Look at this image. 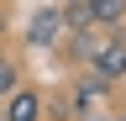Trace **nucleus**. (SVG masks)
<instances>
[{"mask_svg":"<svg viewBox=\"0 0 126 121\" xmlns=\"http://www.w3.org/2000/svg\"><path fill=\"white\" fill-rule=\"evenodd\" d=\"M58 32H63V5L58 11H37V16H32V48H53L58 42Z\"/></svg>","mask_w":126,"mask_h":121,"instance_id":"7ed1b4c3","label":"nucleus"},{"mask_svg":"<svg viewBox=\"0 0 126 121\" xmlns=\"http://www.w3.org/2000/svg\"><path fill=\"white\" fill-rule=\"evenodd\" d=\"M16 84H21V63H16L11 53H0V100H5Z\"/></svg>","mask_w":126,"mask_h":121,"instance_id":"39448f33","label":"nucleus"},{"mask_svg":"<svg viewBox=\"0 0 126 121\" xmlns=\"http://www.w3.org/2000/svg\"><path fill=\"white\" fill-rule=\"evenodd\" d=\"M68 5H84V0H63V11H68Z\"/></svg>","mask_w":126,"mask_h":121,"instance_id":"423d86ee","label":"nucleus"},{"mask_svg":"<svg viewBox=\"0 0 126 121\" xmlns=\"http://www.w3.org/2000/svg\"><path fill=\"white\" fill-rule=\"evenodd\" d=\"M0 37H5V11H0Z\"/></svg>","mask_w":126,"mask_h":121,"instance_id":"0eeeda50","label":"nucleus"},{"mask_svg":"<svg viewBox=\"0 0 126 121\" xmlns=\"http://www.w3.org/2000/svg\"><path fill=\"white\" fill-rule=\"evenodd\" d=\"M121 121H126V116H121Z\"/></svg>","mask_w":126,"mask_h":121,"instance_id":"6e6552de","label":"nucleus"},{"mask_svg":"<svg viewBox=\"0 0 126 121\" xmlns=\"http://www.w3.org/2000/svg\"><path fill=\"white\" fill-rule=\"evenodd\" d=\"M84 11H89V21L100 26V32H116L126 21V0H84Z\"/></svg>","mask_w":126,"mask_h":121,"instance_id":"20e7f679","label":"nucleus"},{"mask_svg":"<svg viewBox=\"0 0 126 121\" xmlns=\"http://www.w3.org/2000/svg\"><path fill=\"white\" fill-rule=\"evenodd\" d=\"M94 74H100V79L110 84V79H121L126 74V37H100V48H94Z\"/></svg>","mask_w":126,"mask_h":121,"instance_id":"f257e3e1","label":"nucleus"},{"mask_svg":"<svg viewBox=\"0 0 126 121\" xmlns=\"http://www.w3.org/2000/svg\"><path fill=\"white\" fill-rule=\"evenodd\" d=\"M5 121H42V95L26 84H16L5 95Z\"/></svg>","mask_w":126,"mask_h":121,"instance_id":"f03ea898","label":"nucleus"}]
</instances>
